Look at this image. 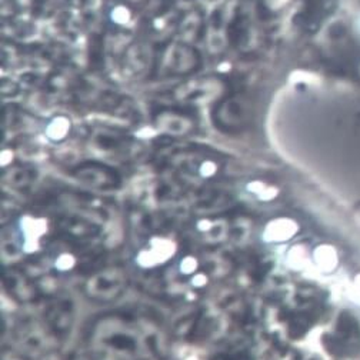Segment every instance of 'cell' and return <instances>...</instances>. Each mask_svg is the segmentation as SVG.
I'll use <instances>...</instances> for the list:
<instances>
[{
    "mask_svg": "<svg viewBox=\"0 0 360 360\" xmlns=\"http://www.w3.org/2000/svg\"><path fill=\"white\" fill-rule=\"evenodd\" d=\"M145 347L138 325L124 316H105L90 332L94 360H139Z\"/></svg>",
    "mask_w": 360,
    "mask_h": 360,
    "instance_id": "obj_1",
    "label": "cell"
},
{
    "mask_svg": "<svg viewBox=\"0 0 360 360\" xmlns=\"http://www.w3.org/2000/svg\"><path fill=\"white\" fill-rule=\"evenodd\" d=\"M127 276L120 266H112L102 269L89 278L84 285L87 296L98 302L116 300L126 289Z\"/></svg>",
    "mask_w": 360,
    "mask_h": 360,
    "instance_id": "obj_2",
    "label": "cell"
},
{
    "mask_svg": "<svg viewBox=\"0 0 360 360\" xmlns=\"http://www.w3.org/2000/svg\"><path fill=\"white\" fill-rule=\"evenodd\" d=\"M73 311V303L69 297L56 296L44 310V321L56 336H63L72 329Z\"/></svg>",
    "mask_w": 360,
    "mask_h": 360,
    "instance_id": "obj_3",
    "label": "cell"
},
{
    "mask_svg": "<svg viewBox=\"0 0 360 360\" xmlns=\"http://www.w3.org/2000/svg\"><path fill=\"white\" fill-rule=\"evenodd\" d=\"M75 176L84 185H89L95 189L106 191V189H115L120 185V179L117 173L113 169L99 163L80 165L75 170Z\"/></svg>",
    "mask_w": 360,
    "mask_h": 360,
    "instance_id": "obj_4",
    "label": "cell"
},
{
    "mask_svg": "<svg viewBox=\"0 0 360 360\" xmlns=\"http://www.w3.org/2000/svg\"><path fill=\"white\" fill-rule=\"evenodd\" d=\"M5 288L16 300L33 302L39 296L37 286L18 269H11L5 274Z\"/></svg>",
    "mask_w": 360,
    "mask_h": 360,
    "instance_id": "obj_5",
    "label": "cell"
},
{
    "mask_svg": "<svg viewBox=\"0 0 360 360\" xmlns=\"http://www.w3.org/2000/svg\"><path fill=\"white\" fill-rule=\"evenodd\" d=\"M359 332L354 329V323L343 321L339 323V326L335 330L333 335V340L336 343H333L336 347H339L340 352H347V350H353L356 345H359Z\"/></svg>",
    "mask_w": 360,
    "mask_h": 360,
    "instance_id": "obj_6",
    "label": "cell"
},
{
    "mask_svg": "<svg viewBox=\"0 0 360 360\" xmlns=\"http://www.w3.org/2000/svg\"><path fill=\"white\" fill-rule=\"evenodd\" d=\"M212 360H250L249 354L242 350H228L217 353Z\"/></svg>",
    "mask_w": 360,
    "mask_h": 360,
    "instance_id": "obj_7",
    "label": "cell"
},
{
    "mask_svg": "<svg viewBox=\"0 0 360 360\" xmlns=\"http://www.w3.org/2000/svg\"><path fill=\"white\" fill-rule=\"evenodd\" d=\"M4 360H26L25 357H22V356H19V354H16V353H5V357H4Z\"/></svg>",
    "mask_w": 360,
    "mask_h": 360,
    "instance_id": "obj_8",
    "label": "cell"
},
{
    "mask_svg": "<svg viewBox=\"0 0 360 360\" xmlns=\"http://www.w3.org/2000/svg\"><path fill=\"white\" fill-rule=\"evenodd\" d=\"M73 360H87L84 356H80V357H75ZM90 360H92V359H90Z\"/></svg>",
    "mask_w": 360,
    "mask_h": 360,
    "instance_id": "obj_9",
    "label": "cell"
}]
</instances>
